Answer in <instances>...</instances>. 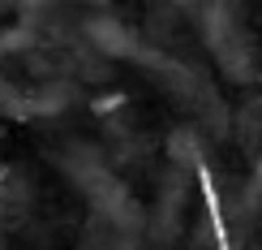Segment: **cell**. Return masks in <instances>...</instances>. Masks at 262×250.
<instances>
[{"instance_id": "6da1fadb", "label": "cell", "mask_w": 262, "mask_h": 250, "mask_svg": "<svg viewBox=\"0 0 262 250\" xmlns=\"http://www.w3.org/2000/svg\"><path fill=\"white\" fill-rule=\"evenodd\" d=\"M202 35H206V48H211L215 65H220L232 82H249L258 73V48H254L245 22L236 17V9L228 5V0H211V5H206Z\"/></svg>"}, {"instance_id": "7a4b0ae2", "label": "cell", "mask_w": 262, "mask_h": 250, "mask_svg": "<svg viewBox=\"0 0 262 250\" xmlns=\"http://www.w3.org/2000/svg\"><path fill=\"white\" fill-rule=\"evenodd\" d=\"M60 164H64V172H69L73 186L95 203V211H103L112 224H134L138 220V207H134V199H129V190L121 186V177H116V172L107 168L91 147L64 151Z\"/></svg>"}, {"instance_id": "3957f363", "label": "cell", "mask_w": 262, "mask_h": 250, "mask_svg": "<svg viewBox=\"0 0 262 250\" xmlns=\"http://www.w3.org/2000/svg\"><path fill=\"white\" fill-rule=\"evenodd\" d=\"M86 35H91V43H95V48H103L107 56H138L134 30H129L125 22H116V17H95V22H86Z\"/></svg>"}]
</instances>
